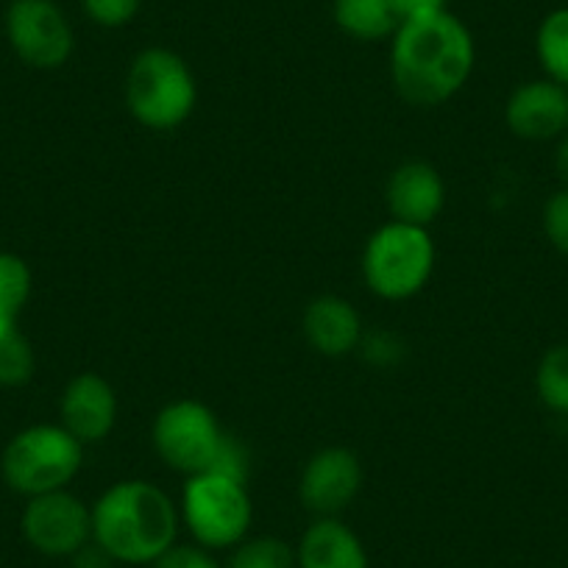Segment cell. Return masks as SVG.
<instances>
[{"mask_svg": "<svg viewBox=\"0 0 568 568\" xmlns=\"http://www.w3.org/2000/svg\"><path fill=\"white\" fill-rule=\"evenodd\" d=\"M385 201L393 221L426 229L446 206L444 176L424 160L404 162L387 179Z\"/></svg>", "mask_w": 568, "mask_h": 568, "instance_id": "obj_13", "label": "cell"}, {"mask_svg": "<svg viewBox=\"0 0 568 568\" xmlns=\"http://www.w3.org/2000/svg\"><path fill=\"white\" fill-rule=\"evenodd\" d=\"M118 420V396L101 374H75L59 398V424L79 444H101Z\"/></svg>", "mask_w": 568, "mask_h": 568, "instance_id": "obj_11", "label": "cell"}, {"mask_svg": "<svg viewBox=\"0 0 568 568\" xmlns=\"http://www.w3.org/2000/svg\"><path fill=\"white\" fill-rule=\"evenodd\" d=\"M20 532L40 555L70 560L92 540V507L68 488L31 496L20 516Z\"/></svg>", "mask_w": 568, "mask_h": 568, "instance_id": "obj_9", "label": "cell"}, {"mask_svg": "<svg viewBox=\"0 0 568 568\" xmlns=\"http://www.w3.org/2000/svg\"><path fill=\"white\" fill-rule=\"evenodd\" d=\"M296 568H371L363 540L341 518H318L296 549Z\"/></svg>", "mask_w": 568, "mask_h": 568, "instance_id": "obj_15", "label": "cell"}, {"mask_svg": "<svg viewBox=\"0 0 568 568\" xmlns=\"http://www.w3.org/2000/svg\"><path fill=\"white\" fill-rule=\"evenodd\" d=\"M365 359L374 365H393L402 357V341L390 332H374V335H363L359 341Z\"/></svg>", "mask_w": 568, "mask_h": 568, "instance_id": "obj_25", "label": "cell"}, {"mask_svg": "<svg viewBox=\"0 0 568 568\" xmlns=\"http://www.w3.org/2000/svg\"><path fill=\"white\" fill-rule=\"evenodd\" d=\"M540 404L557 415H568V343H557L540 357L535 371Z\"/></svg>", "mask_w": 568, "mask_h": 568, "instance_id": "obj_19", "label": "cell"}, {"mask_svg": "<svg viewBox=\"0 0 568 568\" xmlns=\"http://www.w3.org/2000/svg\"><path fill=\"white\" fill-rule=\"evenodd\" d=\"M304 337L324 357H346L363 341V318L341 296H318L304 310Z\"/></svg>", "mask_w": 568, "mask_h": 568, "instance_id": "obj_14", "label": "cell"}, {"mask_svg": "<svg viewBox=\"0 0 568 568\" xmlns=\"http://www.w3.org/2000/svg\"><path fill=\"white\" fill-rule=\"evenodd\" d=\"M125 103L140 125L173 131L187 123L199 103V84L190 64L171 48H145L125 75Z\"/></svg>", "mask_w": 568, "mask_h": 568, "instance_id": "obj_3", "label": "cell"}, {"mask_svg": "<svg viewBox=\"0 0 568 568\" xmlns=\"http://www.w3.org/2000/svg\"><path fill=\"white\" fill-rule=\"evenodd\" d=\"M535 57L546 79L568 90V7H557L540 20L535 31Z\"/></svg>", "mask_w": 568, "mask_h": 568, "instance_id": "obj_18", "label": "cell"}, {"mask_svg": "<svg viewBox=\"0 0 568 568\" xmlns=\"http://www.w3.org/2000/svg\"><path fill=\"white\" fill-rule=\"evenodd\" d=\"M332 18L343 34L357 42L390 40L402 26L396 0H335Z\"/></svg>", "mask_w": 568, "mask_h": 568, "instance_id": "obj_16", "label": "cell"}, {"mask_svg": "<svg viewBox=\"0 0 568 568\" xmlns=\"http://www.w3.org/2000/svg\"><path fill=\"white\" fill-rule=\"evenodd\" d=\"M555 168L557 173H560L562 182L568 184V131L560 136V142H557V151H555Z\"/></svg>", "mask_w": 568, "mask_h": 568, "instance_id": "obj_28", "label": "cell"}, {"mask_svg": "<svg viewBox=\"0 0 568 568\" xmlns=\"http://www.w3.org/2000/svg\"><path fill=\"white\" fill-rule=\"evenodd\" d=\"M477 59L474 37L457 14L407 20L390 37V75L413 106H440L468 84Z\"/></svg>", "mask_w": 568, "mask_h": 568, "instance_id": "obj_1", "label": "cell"}, {"mask_svg": "<svg viewBox=\"0 0 568 568\" xmlns=\"http://www.w3.org/2000/svg\"><path fill=\"white\" fill-rule=\"evenodd\" d=\"M435 271V243L429 229L390 221L376 229L363 251V278L385 302L418 296Z\"/></svg>", "mask_w": 568, "mask_h": 568, "instance_id": "obj_5", "label": "cell"}, {"mask_svg": "<svg viewBox=\"0 0 568 568\" xmlns=\"http://www.w3.org/2000/svg\"><path fill=\"white\" fill-rule=\"evenodd\" d=\"M81 12L98 29H123L140 14L142 0H79Z\"/></svg>", "mask_w": 568, "mask_h": 568, "instance_id": "obj_22", "label": "cell"}, {"mask_svg": "<svg viewBox=\"0 0 568 568\" xmlns=\"http://www.w3.org/2000/svg\"><path fill=\"white\" fill-rule=\"evenodd\" d=\"M70 568H114V560L95 544V540H90L84 549H79L70 557Z\"/></svg>", "mask_w": 568, "mask_h": 568, "instance_id": "obj_27", "label": "cell"}, {"mask_svg": "<svg viewBox=\"0 0 568 568\" xmlns=\"http://www.w3.org/2000/svg\"><path fill=\"white\" fill-rule=\"evenodd\" d=\"M31 267L23 256L0 251V335L18 329L20 313L31 298Z\"/></svg>", "mask_w": 568, "mask_h": 568, "instance_id": "obj_17", "label": "cell"}, {"mask_svg": "<svg viewBox=\"0 0 568 568\" xmlns=\"http://www.w3.org/2000/svg\"><path fill=\"white\" fill-rule=\"evenodd\" d=\"M37 357L20 329L0 335V387H20L34 376Z\"/></svg>", "mask_w": 568, "mask_h": 568, "instance_id": "obj_21", "label": "cell"}, {"mask_svg": "<svg viewBox=\"0 0 568 568\" xmlns=\"http://www.w3.org/2000/svg\"><path fill=\"white\" fill-rule=\"evenodd\" d=\"M505 120L521 140H560L568 131V90L551 79L527 81L507 98Z\"/></svg>", "mask_w": 568, "mask_h": 568, "instance_id": "obj_12", "label": "cell"}, {"mask_svg": "<svg viewBox=\"0 0 568 568\" xmlns=\"http://www.w3.org/2000/svg\"><path fill=\"white\" fill-rule=\"evenodd\" d=\"M84 449L62 424L26 426L0 455V477L26 499L64 490L84 466Z\"/></svg>", "mask_w": 568, "mask_h": 568, "instance_id": "obj_4", "label": "cell"}, {"mask_svg": "<svg viewBox=\"0 0 568 568\" xmlns=\"http://www.w3.org/2000/svg\"><path fill=\"white\" fill-rule=\"evenodd\" d=\"M254 518L245 483L221 474L187 477L182 494V521L204 549H234L245 540Z\"/></svg>", "mask_w": 568, "mask_h": 568, "instance_id": "obj_6", "label": "cell"}, {"mask_svg": "<svg viewBox=\"0 0 568 568\" xmlns=\"http://www.w3.org/2000/svg\"><path fill=\"white\" fill-rule=\"evenodd\" d=\"M3 31L14 57L34 70H59L73 57V26L57 0H12Z\"/></svg>", "mask_w": 568, "mask_h": 568, "instance_id": "obj_8", "label": "cell"}, {"mask_svg": "<svg viewBox=\"0 0 568 568\" xmlns=\"http://www.w3.org/2000/svg\"><path fill=\"white\" fill-rule=\"evenodd\" d=\"M154 568H221L215 562V557L210 555V549L204 546H176L173 544L160 560L151 562Z\"/></svg>", "mask_w": 568, "mask_h": 568, "instance_id": "obj_24", "label": "cell"}, {"mask_svg": "<svg viewBox=\"0 0 568 568\" xmlns=\"http://www.w3.org/2000/svg\"><path fill=\"white\" fill-rule=\"evenodd\" d=\"M179 510L171 496L149 479H123L92 505V540L129 566H151L179 535Z\"/></svg>", "mask_w": 568, "mask_h": 568, "instance_id": "obj_2", "label": "cell"}, {"mask_svg": "<svg viewBox=\"0 0 568 568\" xmlns=\"http://www.w3.org/2000/svg\"><path fill=\"white\" fill-rule=\"evenodd\" d=\"M363 488L359 457L346 446H326L315 452L298 479L302 505L318 518H337Z\"/></svg>", "mask_w": 568, "mask_h": 568, "instance_id": "obj_10", "label": "cell"}, {"mask_svg": "<svg viewBox=\"0 0 568 568\" xmlns=\"http://www.w3.org/2000/svg\"><path fill=\"white\" fill-rule=\"evenodd\" d=\"M544 232L549 243L568 256V187L551 195L544 206Z\"/></svg>", "mask_w": 568, "mask_h": 568, "instance_id": "obj_23", "label": "cell"}, {"mask_svg": "<svg viewBox=\"0 0 568 568\" xmlns=\"http://www.w3.org/2000/svg\"><path fill=\"white\" fill-rule=\"evenodd\" d=\"M226 568H296V549L273 535L240 540Z\"/></svg>", "mask_w": 568, "mask_h": 568, "instance_id": "obj_20", "label": "cell"}, {"mask_svg": "<svg viewBox=\"0 0 568 568\" xmlns=\"http://www.w3.org/2000/svg\"><path fill=\"white\" fill-rule=\"evenodd\" d=\"M226 435L215 413L195 398L171 402L154 420L156 455L165 466L187 477L210 474L215 468Z\"/></svg>", "mask_w": 568, "mask_h": 568, "instance_id": "obj_7", "label": "cell"}, {"mask_svg": "<svg viewBox=\"0 0 568 568\" xmlns=\"http://www.w3.org/2000/svg\"><path fill=\"white\" fill-rule=\"evenodd\" d=\"M396 9L402 23H407V20L433 18V14L449 12V0H396Z\"/></svg>", "mask_w": 568, "mask_h": 568, "instance_id": "obj_26", "label": "cell"}]
</instances>
